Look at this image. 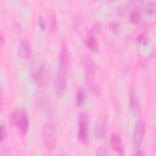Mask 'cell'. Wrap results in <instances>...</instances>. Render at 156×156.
I'll return each instance as SVG.
<instances>
[{
    "mask_svg": "<svg viewBox=\"0 0 156 156\" xmlns=\"http://www.w3.org/2000/svg\"><path fill=\"white\" fill-rule=\"evenodd\" d=\"M68 64V48L66 42L63 41L61 43L59 55V67L56 80V93L58 97H61L66 90Z\"/></svg>",
    "mask_w": 156,
    "mask_h": 156,
    "instance_id": "cell-1",
    "label": "cell"
},
{
    "mask_svg": "<svg viewBox=\"0 0 156 156\" xmlns=\"http://www.w3.org/2000/svg\"><path fill=\"white\" fill-rule=\"evenodd\" d=\"M82 64L85 73L87 84H88L90 90L93 94L99 95L100 94V90L94 80L96 72V66L94 61L90 56L85 55L82 59Z\"/></svg>",
    "mask_w": 156,
    "mask_h": 156,
    "instance_id": "cell-2",
    "label": "cell"
},
{
    "mask_svg": "<svg viewBox=\"0 0 156 156\" xmlns=\"http://www.w3.org/2000/svg\"><path fill=\"white\" fill-rule=\"evenodd\" d=\"M12 126L16 127L21 135H25L29 128V118L26 112L21 108L13 111L10 118Z\"/></svg>",
    "mask_w": 156,
    "mask_h": 156,
    "instance_id": "cell-3",
    "label": "cell"
},
{
    "mask_svg": "<svg viewBox=\"0 0 156 156\" xmlns=\"http://www.w3.org/2000/svg\"><path fill=\"white\" fill-rule=\"evenodd\" d=\"M41 135L48 150L49 151L54 150L57 144V133L55 127L50 123L44 124L41 130Z\"/></svg>",
    "mask_w": 156,
    "mask_h": 156,
    "instance_id": "cell-4",
    "label": "cell"
},
{
    "mask_svg": "<svg viewBox=\"0 0 156 156\" xmlns=\"http://www.w3.org/2000/svg\"><path fill=\"white\" fill-rule=\"evenodd\" d=\"M89 118L87 113L80 114L78 122L77 138L83 144H87L89 141Z\"/></svg>",
    "mask_w": 156,
    "mask_h": 156,
    "instance_id": "cell-5",
    "label": "cell"
},
{
    "mask_svg": "<svg viewBox=\"0 0 156 156\" xmlns=\"http://www.w3.org/2000/svg\"><path fill=\"white\" fill-rule=\"evenodd\" d=\"M50 76L51 73L48 66L43 63L34 74L33 78L39 87L43 88L48 85L50 80Z\"/></svg>",
    "mask_w": 156,
    "mask_h": 156,
    "instance_id": "cell-6",
    "label": "cell"
},
{
    "mask_svg": "<svg viewBox=\"0 0 156 156\" xmlns=\"http://www.w3.org/2000/svg\"><path fill=\"white\" fill-rule=\"evenodd\" d=\"M145 133V124L143 121L140 120L135 125L132 136L133 143L136 147H138L142 144L144 138Z\"/></svg>",
    "mask_w": 156,
    "mask_h": 156,
    "instance_id": "cell-7",
    "label": "cell"
},
{
    "mask_svg": "<svg viewBox=\"0 0 156 156\" xmlns=\"http://www.w3.org/2000/svg\"><path fill=\"white\" fill-rule=\"evenodd\" d=\"M32 54V47L30 43L27 40H22L18 48V56L24 60H27L30 57Z\"/></svg>",
    "mask_w": 156,
    "mask_h": 156,
    "instance_id": "cell-8",
    "label": "cell"
},
{
    "mask_svg": "<svg viewBox=\"0 0 156 156\" xmlns=\"http://www.w3.org/2000/svg\"><path fill=\"white\" fill-rule=\"evenodd\" d=\"M110 145L115 152L119 155H124V147L119 135L116 133L112 134L110 139Z\"/></svg>",
    "mask_w": 156,
    "mask_h": 156,
    "instance_id": "cell-9",
    "label": "cell"
},
{
    "mask_svg": "<svg viewBox=\"0 0 156 156\" xmlns=\"http://www.w3.org/2000/svg\"><path fill=\"white\" fill-rule=\"evenodd\" d=\"M106 121L104 117H99L94 124V133L96 138L101 139L106 133Z\"/></svg>",
    "mask_w": 156,
    "mask_h": 156,
    "instance_id": "cell-10",
    "label": "cell"
},
{
    "mask_svg": "<svg viewBox=\"0 0 156 156\" xmlns=\"http://www.w3.org/2000/svg\"><path fill=\"white\" fill-rule=\"evenodd\" d=\"M129 108L134 114H139L141 112V104L137 94L134 90H131L129 94Z\"/></svg>",
    "mask_w": 156,
    "mask_h": 156,
    "instance_id": "cell-11",
    "label": "cell"
},
{
    "mask_svg": "<svg viewBox=\"0 0 156 156\" xmlns=\"http://www.w3.org/2000/svg\"><path fill=\"white\" fill-rule=\"evenodd\" d=\"M85 43L87 46L93 51H98V44L96 38L94 35L93 33L91 31L88 32L86 37Z\"/></svg>",
    "mask_w": 156,
    "mask_h": 156,
    "instance_id": "cell-12",
    "label": "cell"
},
{
    "mask_svg": "<svg viewBox=\"0 0 156 156\" xmlns=\"http://www.w3.org/2000/svg\"><path fill=\"white\" fill-rule=\"evenodd\" d=\"M48 26L49 32L52 34H55L57 29V18L55 13L52 10H50L48 13Z\"/></svg>",
    "mask_w": 156,
    "mask_h": 156,
    "instance_id": "cell-13",
    "label": "cell"
},
{
    "mask_svg": "<svg viewBox=\"0 0 156 156\" xmlns=\"http://www.w3.org/2000/svg\"><path fill=\"white\" fill-rule=\"evenodd\" d=\"M38 107L46 115H50L51 113V104L50 102L45 98H41L38 99Z\"/></svg>",
    "mask_w": 156,
    "mask_h": 156,
    "instance_id": "cell-14",
    "label": "cell"
},
{
    "mask_svg": "<svg viewBox=\"0 0 156 156\" xmlns=\"http://www.w3.org/2000/svg\"><path fill=\"white\" fill-rule=\"evenodd\" d=\"M86 93L85 91L83 88H79L76 92V104L77 106H82L85 101Z\"/></svg>",
    "mask_w": 156,
    "mask_h": 156,
    "instance_id": "cell-15",
    "label": "cell"
},
{
    "mask_svg": "<svg viewBox=\"0 0 156 156\" xmlns=\"http://www.w3.org/2000/svg\"><path fill=\"white\" fill-rule=\"evenodd\" d=\"M129 18L130 21L133 24H138L141 20V13H140V10L136 7L133 9L130 13Z\"/></svg>",
    "mask_w": 156,
    "mask_h": 156,
    "instance_id": "cell-16",
    "label": "cell"
},
{
    "mask_svg": "<svg viewBox=\"0 0 156 156\" xmlns=\"http://www.w3.org/2000/svg\"><path fill=\"white\" fill-rule=\"evenodd\" d=\"M155 1H149L146 2V4L143 7L144 12L148 15H152L155 13Z\"/></svg>",
    "mask_w": 156,
    "mask_h": 156,
    "instance_id": "cell-17",
    "label": "cell"
},
{
    "mask_svg": "<svg viewBox=\"0 0 156 156\" xmlns=\"http://www.w3.org/2000/svg\"><path fill=\"white\" fill-rule=\"evenodd\" d=\"M130 9V4H119V5L116 8L117 13L120 16L124 15L126 13H127L128 10Z\"/></svg>",
    "mask_w": 156,
    "mask_h": 156,
    "instance_id": "cell-18",
    "label": "cell"
},
{
    "mask_svg": "<svg viewBox=\"0 0 156 156\" xmlns=\"http://www.w3.org/2000/svg\"><path fill=\"white\" fill-rule=\"evenodd\" d=\"M97 155H109L108 149L105 146H101L96 151Z\"/></svg>",
    "mask_w": 156,
    "mask_h": 156,
    "instance_id": "cell-19",
    "label": "cell"
},
{
    "mask_svg": "<svg viewBox=\"0 0 156 156\" xmlns=\"http://www.w3.org/2000/svg\"><path fill=\"white\" fill-rule=\"evenodd\" d=\"M110 30L114 34H117L119 30V25L117 22H113L109 25Z\"/></svg>",
    "mask_w": 156,
    "mask_h": 156,
    "instance_id": "cell-20",
    "label": "cell"
},
{
    "mask_svg": "<svg viewBox=\"0 0 156 156\" xmlns=\"http://www.w3.org/2000/svg\"><path fill=\"white\" fill-rule=\"evenodd\" d=\"M138 42L143 43V44H147L148 42V39L147 36L144 32L140 34L138 37Z\"/></svg>",
    "mask_w": 156,
    "mask_h": 156,
    "instance_id": "cell-21",
    "label": "cell"
},
{
    "mask_svg": "<svg viewBox=\"0 0 156 156\" xmlns=\"http://www.w3.org/2000/svg\"><path fill=\"white\" fill-rule=\"evenodd\" d=\"M7 135V130L4 125H1V142H2L6 138Z\"/></svg>",
    "mask_w": 156,
    "mask_h": 156,
    "instance_id": "cell-22",
    "label": "cell"
},
{
    "mask_svg": "<svg viewBox=\"0 0 156 156\" xmlns=\"http://www.w3.org/2000/svg\"><path fill=\"white\" fill-rule=\"evenodd\" d=\"M38 24L41 30H44L45 29V22L41 15H39L38 17Z\"/></svg>",
    "mask_w": 156,
    "mask_h": 156,
    "instance_id": "cell-23",
    "label": "cell"
},
{
    "mask_svg": "<svg viewBox=\"0 0 156 156\" xmlns=\"http://www.w3.org/2000/svg\"><path fill=\"white\" fill-rule=\"evenodd\" d=\"M102 30V27L100 24L99 23H96L94 24L93 26H92V29L91 32L93 33H96V34H99L101 32Z\"/></svg>",
    "mask_w": 156,
    "mask_h": 156,
    "instance_id": "cell-24",
    "label": "cell"
},
{
    "mask_svg": "<svg viewBox=\"0 0 156 156\" xmlns=\"http://www.w3.org/2000/svg\"><path fill=\"white\" fill-rule=\"evenodd\" d=\"M134 155H144L145 154L143 152V151L141 149H137L135 153L133 154Z\"/></svg>",
    "mask_w": 156,
    "mask_h": 156,
    "instance_id": "cell-25",
    "label": "cell"
},
{
    "mask_svg": "<svg viewBox=\"0 0 156 156\" xmlns=\"http://www.w3.org/2000/svg\"><path fill=\"white\" fill-rule=\"evenodd\" d=\"M4 37L2 36V35L1 34V37H0V42H1V47L2 46V45L4 44Z\"/></svg>",
    "mask_w": 156,
    "mask_h": 156,
    "instance_id": "cell-26",
    "label": "cell"
}]
</instances>
